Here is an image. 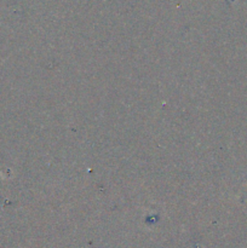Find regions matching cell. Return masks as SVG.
<instances>
[]
</instances>
